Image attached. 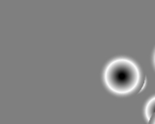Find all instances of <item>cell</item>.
<instances>
[{"label": "cell", "mask_w": 155, "mask_h": 124, "mask_svg": "<svg viewBox=\"0 0 155 124\" xmlns=\"http://www.w3.org/2000/svg\"><path fill=\"white\" fill-rule=\"evenodd\" d=\"M155 113V96L151 97L148 101L145 104L144 107V114H145V118L149 122L150 118L152 117V116Z\"/></svg>", "instance_id": "7a4b0ae2"}, {"label": "cell", "mask_w": 155, "mask_h": 124, "mask_svg": "<svg viewBox=\"0 0 155 124\" xmlns=\"http://www.w3.org/2000/svg\"><path fill=\"white\" fill-rule=\"evenodd\" d=\"M153 61H154V65H155V51H154V55H153Z\"/></svg>", "instance_id": "277c9868"}, {"label": "cell", "mask_w": 155, "mask_h": 124, "mask_svg": "<svg viewBox=\"0 0 155 124\" xmlns=\"http://www.w3.org/2000/svg\"><path fill=\"white\" fill-rule=\"evenodd\" d=\"M149 124H155V113H154V114L152 116V117L150 118V120H149Z\"/></svg>", "instance_id": "3957f363"}, {"label": "cell", "mask_w": 155, "mask_h": 124, "mask_svg": "<svg viewBox=\"0 0 155 124\" xmlns=\"http://www.w3.org/2000/svg\"><path fill=\"white\" fill-rule=\"evenodd\" d=\"M103 80L110 91L120 95L140 91L145 84V77L139 65L126 57L110 60L104 69Z\"/></svg>", "instance_id": "6da1fadb"}]
</instances>
